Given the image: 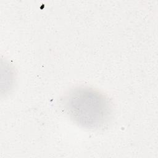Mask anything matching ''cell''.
I'll list each match as a JSON object with an SVG mask.
<instances>
[{"instance_id":"obj_1","label":"cell","mask_w":158,"mask_h":158,"mask_svg":"<svg viewBox=\"0 0 158 158\" xmlns=\"http://www.w3.org/2000/svg\"><path fill=\"white\" fill-rule=\"evenodd\" d=\"M63 104L70 118L86 128H101L110 118L111 107L107 98L89 87L72 89L65 96Z\"/></svg>"}]
</instances>
